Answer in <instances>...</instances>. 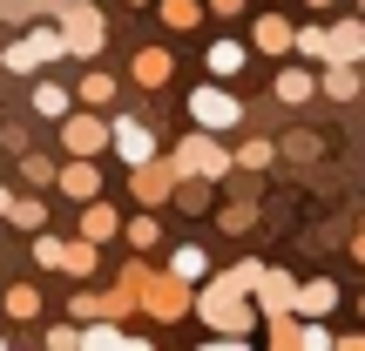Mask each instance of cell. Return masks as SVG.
Segmentation results:
<instances>
[{
    "mask_svg": "<svg viewBox=\"0 0 365 351\" xmlns=\"http://www.w3.org/2000/svg\"><path fill=\"white\" fill-rule=\"evenodd\" d=\"M61 149L68 156H108V115L102 108H68L61 115Z\"/></svg>",
    "mask_w": 365,
    "mask_h": 351,
    "instance_id": "7",
    "label": "cell"
},
{
    "mask_svg": "<svg viewBox=\"0 0 365 351\" xmlns=\"http://www.w3.org/2000/svg\"><path fill=\"white\" fill-rule=\"evenodd\" d=\"M352 257L365 263V223H359V230H352Z\"/></svg>",
    "mask_w": 365,
    "mask_h": 351,
    "instance_id": "41",
    "label": "cell"
},
{
    "mask_svg": "<svg viewBox=\"0 0 365 351\" xmlns=\"http://www.w3.org/2000/svg\"><path fill=\"white\" fill-rule=\"evenodd\" d=\"M27 21H41L34 0H0V27H27Z\"/></svg>",
    "mask_w": 365,
    "mask_h": 351,
    "instance_id": "35",
    "label": "cell"
},
{
    "mask_svg": "<svg viewBox=\"0 0 365 351\" xmlns=\"http://www.w3.org/2000/svg\"><path fill=\"white\" fill-rule=\"evenodd\" d=\"M75 236H88V243H108V236H122V216H115V203H108V196H88V203H81V223H75Z\"/></svg>",
    "mask_w": 365,
    "mask_h": 351,
    "instance_id": "13",
    "label": "cell"
},
{
    "mask_svg": "<svg viewBox=\"0 0 365 351\" xmlns=\"http://www.w3.org/2000/svg\"><path fill=\"white\" fill-rule=\"evenodd\" d=\"M54 189H61V196H75V203L102 196V162H95V156H75V162H61V169H54Z\"/></svg>",
    "mask_w": 365,
    "mask_h": 351,
    "instance_id": "10",
    "label": "cell"
},
{
    "mask_svg": "<svg viewBox=\"0 0 365 351\" xmlns=\"http://www.w3.org/2000/svg\"><path fill=\"white\" fill-rule=\"evenodd\" d=\"M0 311L21 318V325H34V318H41V290H34V284H14L7 298H0Z\"/></svg>",
    "mask_w": 365,
    "mask_h": 351,
    "instance_id": "26",
    "label": "cell"
},
{
    "mask_svg": "<svg viewBox=\"0 0 365 351\" xmlns=\"http://www.w3.org/2000/svg\"><path fill=\"white\" fill-rule=\"evenodd\" d=\"M48 345H54V351H68V345H81V325H48Z\"/></svg>",
    "mask_w": 365,
    "mask_h": 351,
    "instance_id": "36",
    "label": "cell"
},
{
    "mask_svg": "<svg viewBox=\"0 0 365 351\" xmlns=\"http://www.w3.org/2000/svg\"><path fill=\"white\" fill-rule=\"evenodd\" d=\"M21 189H54V156H27L21 149Z\"/></svg>",
    "mask_w": 365,
    "mask_h": 351,
    "instance_id": "28",
    "label": "cell"
},
{
    "mask_svg": "<svg viewBox=\"0 0 365 351\" xmlns=\"http://www.w3.org/2000/svg\"><path fill=\"white\" fill-rule=\"evenodd\" d=\"M359 21H365V0H359Z\"/></svg>",
    "mask_w": 365,
    "mask_h": 351,
    "instance_id": "45",
    "label": "cell"
},
{
    "mask_svg": "<svg viewBox=\"0 0 365 351\" xmlns=\"http://www.w3.org/2000/svg\"><path fill=\"white\" fill-rule=\"evenodd\" d=\"M318 95L325 102H352L359 95V61H325L318 68Z\"/></svg>",
    "mask_w": 365,
    "mask_h": 351,
    "instance_id": "19",
    "label": "cell"
},
{
    "mask_svg": "<svg viewBox=\"0 0 365 351\" xmlns=\"http://www.w3.org/2000/svg\"><path fill=\"white\" fill-rule=\"evenodd\" d=\"M304 7H312V14H325V7H339V0H304Z\"/></svg>",
    "mask_w": 365,
    "mask_h": 351,
    "instance_id": "42",
    "label": "cell"
},
{
    "mask_svg": "<svg viewBox=\"0 0 365 351\" xmlns=\"http://www.w3.org/2000/svg\"><path fill=\"white\" fill-rule=\"evenodd\" d=\"M122 236H129V250H135V257H149V250L163 243V230H156V209H143V216H129V223H122Z\"/></svg>",
    "mask_w": 365,
    "mask_h": 351,
    "instance_id": "25",
    "label": "cell"
},
{
    "mask_svg": "<svg viewBox=\"0 0 365 351\" xmlns=\"http://www.w3.org/2000/svg\"><path fill=\"white\" fill-rule=\"evenodd\" d=\"M170 162H176V176H203V182L230 176V149H223V135L217 129H196V122H190V135L170 149Z\"/></svg>",
    "mask_w": 365,
    "mask_h": 351,
    "instance_id": "2",
    "label": "cell"
},
{
    "mask_svg": "<svg viewBox=\"0 0 365 351\" xmlns=\"http://www.w3.org/2000/svg\"><path fill=\"white\" fill-rule=\"evenodd\" d=\"M271 325V345L277 351H298V311H284V318H264Z\"/></svg>",
    "mask_w": 365,
    "mask_h": 351,
    "instance_id": "32",
    "label": "cell"
},
{
    "mask_svg": "<svg viewBox=\"0 0 365 351\" xmlns=\"http://www.w3.org/2000/svg\"><path fill=\"white\" fill-rule=\"evenodd\" d=\"M217 223H223L230 236H244L250 223H257V203H223V216H217Z\"/></svg>",
    "mask_w": 365,
    "mask_h": 351,
    "instance_id": "31",
    "label": "cell"
},
{
    "mask_svg": "<svg viewBox=\"0 0 365 351\" xmlns=\"http://www.w3.org/2000/svg\"><path fill=\"white\" fill-rule=\"evenodd\" d=\"M318 95V68H284V75H277V102L284 108H304Z\"/></svg>",
    "mask_w": 365,
    "mask_h": 351,
    "instance_id": "21",
    "label": "cell"
},
{
    "mask_svg": "<svg viewBox=\"0 0 365 351\" xmlns=\"http://www.w3.org/2000/svg\"><path fill=\"white\" fill-rule=\"evenodd\" d=\"M163 271H176L182 284H203V277H210V250H203V243H176Z\"/></svg>",
    "mask_w": 365,
    "mask_h": 351,
    "instance_id": "23",
    "label": "cell"
},
{
    "mask_svg": "<svg viewBox=\"0 0 365 351\" xmlns=\"http://www.w3.org/2000/svg\"><path fill=\"white\" fill-rule=\"evenodd\" d=\"M250 304H257V318H284L291 304H298V277L277 271V263H264L257 284H250Z\"/></svg>",
    "mask_w": 365,
    "mask_h": 351,
    "instance_id": "9",
    "label": "cell"
},
{
    "mask_svg": "<svg viewBox=\"0 0 365 351\" xmlns=\"http://www.w3.org/2000/svg\"><path fill=\"white\" fill-rule=\"evenodd\" d=\"M115 95H122V81L108 75L102 61H88V75L75 81V102H81V108H102V115H108V108H115Z\"/></svg>",
    "mask_w": 365,
    "mask_h": 351,
    "instance_id": "14",
    "label": "cell"
},
{
    "mask_svg": "<svg viewBox=\"0 0 365 351\" xmlns=\"http://www.w3.org/2000/svg\"><path fill=\"white\" fill-rule=\"evenodd\" d=\"M108 156H115L122 169H135V162L156 156V129H149V115H108Z\"/></svg>",
    "mask_w": 365,
    "mask_h": 351,
    "instance_id": "6",
    "label": "cell"
},
{
    "mask_svg": "<svg viewBox=\"0 0 365 351\" xmlns=\"http://www.w3.org/2000/svg\"><path fill=\"white\" fill-rule=\"evenodd\" d=\"M359 318H365V290H359Z\"/></svg>",
    "mask_w": 365,
    "mask_h": 351,
    "instance_id": "43",
    "label": "cell"
},
{
    "mask_svg": "<svg viewBox=\"0 0 365 351\" xmlns=\"http://www.w3.org/2000/svg\"><path fill=\"white\" fill-rule=\"evenodd\" d=\"M129 75H135V88H149V95H156V88H170L176 54H170V48H135V68H129Z\"/></svg>",
    "mask_w": 365,
    "mask_h": 351,
    "instance_id": "15",
    "label": "cell"
},
{
    "mask_svg": "<svg viewBox=\"0 0 365 351\" xmlns=\"http://www.w3.org/2000/svg\"><path fill=\"white\" fill-rule=\"evenodd\" d=\"M7 223H14V230H27V236H34V230H48V203H41V189H27V196H14V209H7Z\"/></svg>",
    "mask_w": 365,
    "mask_h": 351,
    "instance_id": "24",
    "label": "cell"
},
{
    "mask_svg": "<svg viewBox=\"0 0 365 351\" xmlns=\"http://www.w3.org/2000/svg\"><path fill=\"white\" fill-rule=\"evenodd\" d=\"M61 7H68V0H34V14H41V21H61Z\"/></svg>",
    "mask_w": 365,
    "mask_h": 351,
    "instance_id": "39",
    "label": "cell"
},
{
    "mask_svg": "<svg viewBox=\"0 0 365 351\" xmlns=\"http://www.w3.org/2000/svg\"><path fill=\"white\" fill-rule=\"evenodd\" d=\"M291 54H304V61H318V54H325V27H291Z\"/></svg>",
    "mask_w": 365,
    "mask_h": 351,
    "instance_id": "29",
    "label": "cell"
},
{
    "mask_svg": "<svg viewBox=\"0 0 365 351\" xmlns=\"http://www.w3.org/2000/svg\"><path fill=\"white\" fill-rule=\"evenodd\" d=\"M244 61H250V41H237V34H217V41H210V48H203V68H210V75H217V81L244 75Z\"/></svg>",
    "mask_w": 365,
    "mask_h": 351,
    "instance_id": "12",
    "label": "cell"
},
{
    "mask_svg": "<svg viewBox=\"0 0 365 351\" xmlns=\"http://www.w3.org/2000/svg\"><path fill=\"white\" fill-rule=\"evenodd\" d=\"M210 14H217V21H237V14H244V0H203Z\"/></svg>",
    "mask_w": 365,
    "mask_h": 351,
    "instance_id": "38",
    "label": "cell"
},
{
    "mask_svg": "<svg viewBox=\"0 0 365 351\" xmlns=\"http://www.w3.org/2000/svg\"><path fill=\"white\" fill-rule=\"evenodd\" d=\"M284 149H291V156H304V162H312V156H318V135H291V142H277V156H284Z\"/></svg>",
    "mask_w": 365,
    "mask_h": 351,
    "instance_id": "37",
    "label": "cell"
},
{
    "mask_svg": "<svg viewBox=\"0 0 365 351\" xmlns=\"http://www.w3.org/2000/svg\"><path fill=\"white\" fill-rule=\"evenodd\" d=\"M68 318H81V325H88V318H108V311H102V298H95L88 284H81L75 298H68Z\"/></svg>",
    "mask_w": 365,
    "mask_h": 351,
    "instance_id": "33",
    "label": "cell"
},
{
    "mask_svg": "<svg viewBox=\"0 0 365 351\" xmlns=\"http://www.w3.org/2000/svg\"><path fill=\"white\" fill-rule=\"evenodd\" d=\"M61 41H68V61H102L108 14L95 7V0H68L61 7Z\"/></svg>",
    "mask_w": 365,
    "mask_h": 351,
    "instance_id": "3",
    "label": "cell"
},
{
    "mask_svg": "<svg viewBox=\"0 0 365 351\" xmlns=\"http://www.w3.org/2000/svg\"><path fill=\"white\" fill-rule=\"evenodd\" d=\"M291 311H298V318H331V311H339V284H331V277H304Z\"/></svg>",
    "mask_w": 365,
    "mask_h": 351,
    "instance_id": "16",
    "label": "cell"
},
{
    "mask_svg": "<svg viewBox=\"0 0 365 351\" xmlns=\"http://www.w3.org/2000/svg\"><path fill=\"white\" fill-rule=\"evenodd\" d=\"M135 304H143L156 325H176V318H190V284H182L176 271H156V263H149V277H143V290H135Z\"/></svg>",
    "mask_w": 365,
    "mask_h": 351,
    "instance_id": "4",
    "label": "cell"
},
{
    "mask_svg": "<svg viewBox=\"0 0 365 351\" xmlns=\"http://www.w3.org/2000/svg\"><path fill=\"white\" fill-rule=\"evenodd\" d=\"M68 61V41H61V21H27L14 27V41L0 48V68L7 75H41V68Z\"/></svg>",
    "mask_w": 365,
    "mask_h": 351,
    "instance_id": "1",
    "label": "cell"
},
{
    "mask_svg": "<svg viewBox=\"0 0 365 351\" xmlns=\"http://www.w3.org/2000/svg\"><path fill=\"white\" fill-rule=\"evenodd\" d=\"M271 162H277V142H271V135H250V142H237V149H230V169H250V176H264Z\"/></svg>",
    "mask_w": 365,
    "mask_h": 351,
    "instance_id": "22",
    "label": "cell"
},
{
    "mask_svg": "<svg viewBox=\"0 0 365 351\" xmlns=\"http://www.w3.org/2000/svg\"><path fill=\"white\" fill-rule=\"evenodd\" d=\"M27 108H34L41 122H61L68 108H75V88H61V81H34V95H27Z\"/></svg>",
    "mask_w": 365,
    "mask_h": 351,
    "instance_id": "20",
    "label": "cell"
},
{
    "mask_svg": "<svg viewBox=\"0 0 365 351\" xmlns=\"http://www.w3.org/2000/svg\"><path fill=\"white\" fill-rule=\"evenodd\" d=\"M250 48H264V54H291V21L264 7L257 21H250Z\"/></svg>",
    "mask_w": 365,
    "mask_h": 351,
    "instance_id": "18",
    "label": "cell"
},
{
    "mask_svg": "<svg viewBox=\"0 0 365 351\" xmlns=\"http://www.w3.org/2000/svg\"><path fill=\"white\" fill-rule=\"evenodd\" d=\"M156 7H163V27H176V34H190L203 21V0H156Z\"/></svg>",
    "mask_w": 365,
    "mask_h": 351,
    "instance_id": "27",
    "label": "cell"
},
{
    "mask_svg": "<svg viewBox=\"0 0 365 351\" xmlns=\"http://www.w3.org/2000/svg\"><path fill=\"white\" fill-rule=\"evenodd\" d=\"M129 7H149V0H129Z\"/></svg>",
    "mask_w": 365,
    "mask_h": 351,
    "instance_id": "44",
    "label": "cell"
},
{
    "mask_svg": "<svg viewBox=\"0 0 365 351\" xmlns=\"http://www.w3.org/2000/svg\"><path fill=\"white\" fill-rule=\"evenodd\" d=\"M325 61H365V21L352 14V21H339V27H325V54H318V68Z\"/></svg>",
    "mask_w": 365,
    "mask_h": 351,
    "instance_id": "11",
    "label": "cell"
},
{
    "mask_svg": "<svg viewBox=\"0 0 365 351\" xmlns=\"http://www.w3.org/2000/svg\"><path fill=\"white\" fill-rule=\"evenodd\" d=\"M129 196H135L143 209H163V203L176 196V162H170V156L135 162V169H129Z\"/></svg>",
    "mask_w": 365,
    "mask_h": 351,
    "instance_id": "8",
    "label": "cell"
},
{
    "mask_svg": "<svg viewBox=\"0 0 365 351\" xmlns=\"http://www.w3.org/2000/svg\"><path fill=\"white\" fill-rule=\"evenodd\" d=\"M27 257L41 263V271H61V236H48V230H34V250Z\"/></svg>",
    "mask_w": 365,
    "mask_h": 351,
    "instance_id": "30",
    "label": "cell"
},
{
    "mask_svg": "<svg viewBox=\"0 0 365 351\" xmlns=\"http://www.w3.org/2000/svg\"><path fill=\"white\" fill-rule=\"evenodd\" d=\"M190 122L223 135V129H237V122H244V102H237V95L210 75V81H196V88H190Z\"/></svg>",
    "mask_w": 365,
    "mask_h": 351,
    "instance_id": "5",
    "label": "cell"
},
{
    "mask_svg": "<svg viewBox=\"0 0 365 351\" xmlns=\"http://www.w3.org/2000/svg\"><path fill=\"white\" fill-rule=\"evenodd\" d=\"M14 196H21V189H14V182H0V223H7V209H14Z\"/></svg>",
    "mask_w": 365,
    "mask_h": 351,
    "instance_id": "40",
    "label": "cell"
},
{
    "mask_svg": "<svg viewBox=\"0 0 365 351\" xmlns=\"http://www.w3.org/2000/svg\"><path fill=\"white\" fill-rule=\"evenodd\" d=\"M61 277H75V284H88V277H102V243H88V236H75V243H61Z\"/></svg>",
    "mask_w": 365,
    "mask_h": 351,
    "instance_id": "17",
    "label": "cell"
},
{
    "mask_svg": "<svg viewBox=\"0 0 365 351\" xmlns=\"http://www.w3.org/2000/svg\"><path fill=\"white\" fill-rule=\"evenodd\" d=\"M298 345H304V351H325V345H331L325 318H298Z\"/></svg>",
    "mask_w": 365,
    "mask_h": 351,
    "instance_id": "34",
    "label": "cell"
}]
</instances>
